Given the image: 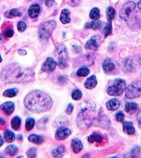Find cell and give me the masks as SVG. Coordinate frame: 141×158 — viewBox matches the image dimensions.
<instances>
[{
    "mask_svg": "<svg viewBox=\"0 0 141 158\" xmlns=\"http://www.w3.org/2000/svg\"><path fill=\"white\" fill-rule=\"evenodd\" d=\"M1 77L7 83H26L34 81L35 72L28 67L18 64H11L3 69Z\"/></svg>",
    "mask_w": 141,
    "mask_h": 158,
    "instance_id": "cell-1",
    "label": "cell"
},
{
    "mask_svg": "<svg viewBox=\"0 0 141 158\" xmlns=\"http://www.w3.org/2000/svg\"><path fill=\"white\" fill-rule=\"evenodd\" d=\"M24 105L33 113L49 111L52 108L53 101L49 94L40 90H34L25 97Z\"/></svg>",
    "mask_w": 141,
    "mask_h": 158,
    "instance_id": "cell-2",
    "label": "cell"
},
{
    "mask_svg": "<svg viewBox=\"0 0 141 158\" xmlns=\"http://www.w3.org/2000/svg\"><path fill=\"white\" fill-rule=\"evenodd\" d=\"M94 112L92 108H86L83 109L78 117V125L80 128L87 127L91 121L94 118Z\"/></svg>",
    "mask_w": 141,
    "mask_h": 158,
    "instance_id": "cell-3",
    "label": "cell"
},
{
    "mask_svg": "<svg viewBox=\"0 0 141 158\" xmlns=\"http://www.w3.org/2000/svg\"><path fill=\"white\" fill-rule=\"evenodd\" d=\"M55 22L53 21V20L47 21L44 23L39 31V35H40V38L43 39V40H47L51 35L53 30L55 29Z\"/></svg>",
    "mask_w": 141,
    "mask_h": 158,
    "instance_id": "cell-4",
    "label": "cell"
},
{
    "mask_svg": "<svg viewBox=\"0 0 141 158\" xmlns=\"http://www.w3.org/2000/svg\"><path fill=\"white\" fill-rule=\"evenodd\" d=\"M126 87V82L123 79H116L114 84L110 86L107 90V93L111 96H120L123 94Z\"/></svg>",
    "mask_w": 141,
    "mask_h": 158,
    "instance_id": "cell-5",
    "label": "cell"
},
{
    "mask_svg": "<svg viewBox=\"0 0 141 158\" xmlns=\"http://www.w3.org/2000/svg\"><path fill=\"white\" fill-rule=\"evenodd\" d=\"M141 96V81L132 83L127 87L125 91V96L127 98H135Z\"/></svg>",
    "mask_w": 141,
    "mask_h": 158,
    "instance_id": "cell-6",
    "label": "cell"
},
{
    "mask_svg": "<svg viewBox=\"0 0 141 158\" xmlns=\"http://www.w3.org/2000/svg\"><path fill=\"white\" fill-rule=\"evenodd\" d=\"M57 54L58 56L59 67L64 68L67 67V61L68 59V53L66 47L62 44L59 45L57 48Z\"/></svg>",
    "mask_w": 141,
    "mask_h": 158,
    "instance_id": "cell-7",
    "label": "cell"
},
{
    "mask_svg": "<svg viewBox=\"0 0 141 158\" xmlns=\"http://www.w3.org/2000/svg\"><path fill=\"white\" fill-rule=\"evenodd\" d=\"M136 5L132 1H128L123 5L120 11V17L122 20L127 21L130 18L131 13L135 9Z\"/></svg>",
    "mask_w": 141,
    "mask_h": 158,
    "instance_id": "cell-8",
    "label": "cell"
},
{
    "mask_svg": "<svg viewBox=\"0 0 141 158\" xmlns=\"http://www.w3.org/2000/svg\"><path fill=\"white\" fill-rule=\"evenodd\" d=\"M71 133V130L67 127H59L56 132L55 138L57 140H63V139H67L68 137H69Z\"/></svg>",
    "mask_w": 141,
    "mask_h": 158,
    "instance_id": "cell-9",
    "label": "cell"
},
{
    "mask_svg": "<svg viewBox=\"0 0 141 158\" xmlns=\"http://www.w3.org/2000/svg\"><path fill=\"white\" fill-rule=\"evenodd\" d=\"M100 42V35H94L92 38L88 40L86 42L85 47L86 49H91V50H96L98 49L99 43Z\"/></svg>",
    "mask_w": 141,
    "mask_h": 158,
    "instance_id": "cell-10",
    "label": "cell"
},
{
    "mask_svg": "<svg viewBox=\"0 0 141 158\" xmlns=\"http://www.w3.org/2000/svg\"><path fill=\"white\" fill-rule=\"evenodd\" d=\"M56 66H57V62L51 58H48L42 65V69L44 72H51L55 69Z\"/></svg>",
    "mask_w": 141,
    "mask_h": 158,
    "instance_id": "cell-11",
    "label": "cell"
},
{
    "mask_svg": "<svg viewBox=\"0 0 141 158\" xmlns=\"http://www.w3.org/2000/svg\"><path fill=\"white\" fill-rule=\"evenodd\" d=\"M1 110L4 112L6 115H11L14 112L15 110V105L13 102L8 101L4 103V104L1 105Z\"/></svg>",
    "mask_w": 141,
    "mask_h": 158,
    "instance_id": "cell-12",
    "label": "cell"
},
{
    "mask_svg": "<svg viewBox=\"0 0 141 158\" xmlns=\"http://www.w3.org/2000/svg\"><path fill=\"white\" fill-rule=\"evenodd\" d=\"M120 105V101L118 98H112L107 103V108L108 110L114 111L118 109Z\"/></svg>",
    "mask_w": 141,
    "mask_h": 158,
    "instance_id": "cell-13",
    "label": "cell"
},
{
    "mask_svg": "<svg viewBox=\"0 0 141 158\" xmlns=\"http://www.w3.org/2000/svg\"><path fill=\"white\" fill-rule=\"evenodd\" d=\"M40 7L39 5L37 4H33L31 5L28 8V15L30 18H35L38 16L39 13H40Z\"/></svg>",
    "mask_w": 141,
    "mask_h": 158,
    "instance_id": "cell-14",
    "label": "cell"
},
{
    "mask_svg": "<svg viewBox=\"0 0 141 158\" xmlns=\"http://www.w3.org/2000/svg\"><path fill=\"white\" fill-rule=\"evenodd\" d=\"M123 130L125 133L129 134V135H133L135 132V128H134L133 123L130 121L124 122Z\"/></svg>",
    "mask_w": 141,
    "mask_h": 158,
    "instance_id": "cell-15",
    "label": "cell"
},
{
    "mask_svg": "<svg viewBox=\"0 0 141 158\" xmlns=\"http://www.w3.org/2000/svg\"><path fill=\"white\" fill-rule=\"evenodd\" d=\"M71 146H72L73 151L75 153H78L80 151H82L83 146L82 142L79 139H74L71 142Z\"/></svg>",
    "mask_w": 141,
    "mask_h": 158,
    "instance_id": "cell-16",
    "label": "cell"
},
{
    "mask_svg": "<svg viewBox=\"0 0 141 158\" xmlns=\"http://www.w3.org/2000/svg\"><path fill=\"white\" fill-rule=\"evenodd\" d=\"M103 67L106 72H110L115 69V64L110 59H106L103 62Z\"/></svg>",
    "mask_w": 141,
    "mask_h": 158,
    "instance_id": "cell-17",
    "label": "cell"
},
{
    "mask_svg": "<svg viewBox=\"0 0 141 158\" xmlns=\"http://www.w3.org/2000/svg\"><path fill=\"white\" fill-rule=\"evenodd\" d=\"M97 85V80L95 76H91L86 80L85 84H84V87L86 88V89H93Z\"/></svg>",
    "mask_w": 141,
    "mask_h": 158,
    "instance_id": "cell-18",
    "label": "cell"
},
{
    "mask_svg": "<svg viewBox=\"0 0 141 158\" xmlns=\"http://www.w3.org/2000/svg\"><path fill=\"white\" fill-rule=\"evenodd\" d=\"M138 104L134 102L127 103L125 105V111L129 114H134L138 110Z\"/></svg>",
    "mask_w": 141,
    "mask_h": 158,
    "instance_id": "cell-19",
    "label": "cell"
},
{
    "mask_svg": "<svg viewBox=\"0 0 141 158\" xmlns=\"http://www.w3.org/2000/svg\"><path fill=\"white\" fill-rule=\"evenodd\" d=\"M88 141H89V142L91 144L95 143V142H96L97 144H100L101 143L102 141H103V137H102V136L100 135V134L98 133H93L91 135H90L89 137V138H88Z\"/></svg>",
    "mask_w": 141,
    "mask_h": 158,
    "instance_id": "cell-20",
    "label": "cell"
},
{
    "mask_svg": "<svg viewBox=\"0 0 141 158\" xmlns=\"http://www.w3.org/2000/svg\"><path fill=\"white\" fill-rule=\"evenodd\" d=\"M69 13H69V11L67 9L62 10L60 15V21L62 22V23L68 24L70 22L71 19L69 16Z\"/></svg>",
    "mask_w": 141,
    "mask_h": 158,
    "instance_id": "cell-21",
    "label": "cell"
},
{
    "mask_svg": "<svg viewBox=\"0 0 141 158\" xmlns=\"http://www.w3.org/2000/svg\"><path fill=\"white\" fill-rule=\"evenodd\" d=\"M64 151H65V148L63 146H60L52 151V155L55 157H62L64 153Z\"/></svg>",
    "mask_w": 141,
    "mask_h": 158,
    "instance_id": "cell-22",
    "label": "cell"
},
{
    "mask_svg": "<svg viewBox=\"0 0 141 158\" xmlns=\"http://www.w3.org/2000/svg\"><path fill=\"white\" fill-rule=\"evenodd\" d=\"M4 139L8 143H11L15 139V135L13 132L10 130H6L4 132Z\"/></svg>",
    "mask_w": 141,
    "mask_h": 158,
    "instance_id": "cell-23",
    "label": "cell"
},
{
    "mask_svg": "<svg viewBox=\"0 0 141 158\" xmlns=\"http://www.w3.org/2000/svg\"><path fill=\"white\" fill-rule=\"evenodd\" d=\"M11 125L13 130H19V128H20V125H21V119L18 116L15 117L14 118L12 119Z\"/></svg>",
    "mask_w": 141,
    "mask_h": 158,
    "instance_id": "cell-24",
    "label": "cell"
},
{
    "mask_svg": "<svg viewBox=\"0 0 141 158\" xmlns=\"http://www.w3.org/2000/svg\"><path fill=\"white\" fill-rule=\"evenodd\" d=\"M22 13L19 11L18 9H11L6 12V13H5V16L8 18H12L13 17H20Z\"/></svg>",
    "mask_w": 141,
    "mask_h": 158,
    "instance_id": "cell-25",
    "label": "cell"
},
{
    "mask_svg": "<svg viewBox=\"0 0 141 158\" xmlns=\"http://www.w3.org/2000/svg\"><path fill=\"white\" fill-rule=\"evenodd\" d=\"M28 140H29L30 142H33V143L37 144H42L44 141L43 139L42 138V137L37 135H30L29 137H28Z\"/></svg>",
    "mask_w": 141,
    "mask_h": 158,
    "instance_id": "cell-26",
    "label": "cell"
},
{
    "mask_svg": "<svg viewBox=\"0 0 141 158\" xmlns=\"http://www.w3.org/2000/svg\"><path fill=\"white\" fill-rule=\"evenodd\" d=\"M102 22L100 21H96V22H91L87 23L85 25V28H92V29H98L101 26Z\"/></svg>",
    "mask_w": 141,
    "mask_h": 158,
    "instance_id": "cell-27",
    "label": "cell"
},
{
    "mask_svg": "<svg viewBox=\"0 0 141 158\" xmlns=\"http://www.w3.org/2000/svg\"><path fill=\"white\" fill-rule=\"evenodd\" d=\"M6 152L7 153L8 155H10L13 156L18 153V147L15 146V145H10V146H8L6 147Z\"/></svg>",
    "mask_w": 141,
    "mask_h": 158,
    "instance_id": "cell-28",
    "label": "cell"
},
{
    "mask_svg": "<svg viewBox=\"0 0 141 158\" xmlns=\"http://www.w3.org/2000/svg\"><path fill=\"white\" fill-rule=\"evenodd\" d=\"M18 92V90L16 89V88H13V89H8L7 90H6L4 92V96L6 97H14L17 95Z\"/></svg>",
    "mask_w": 141,
    "mask_h": 158,
    "instance_id": "cell-29",
    "label": "cell"
},
{
    "mask_svg": "<svg viewBox=\"0 0 141 158\" xmlns=\"http://www.w3.org/2000/svg\"><path fill=\"white\" fill-rule=\"evenodd\" d=\"M90 18L93 20H97L100 18V11L98 8H94L90 12Z\"/></svg>",
    "mask_w": 141,
    "mask_h": 158,
    "instance_id": "cell-30",
    "label": "cell"
},
{
    "mask_svg": "<svg viewBox=\"0 0 141 158\" xmlns=\"http://www.w3.org/2000/svg\"><path fill=\"white\" fill-rule=\"evenodd\" d=\"M107 15L109 21H111V20L114 19L115 15V11L114 8L111 6L108 7L107 9Z\"/></svg>",
    "mask_w": 141,
    "mask_h": 158,
    "instance_id": "cell-31",
    "label": "cell"
},
{
    "mask_svg": "<svg viewBox=\"0 0 141 158\" xmlns=\"http://www.w3.org/2000/svg\"><path fill=\"white\" fill-rule=\"evenodd\" d=\"M35 125V120L32 118H28L26 121V129L28 131H30L33 128Z\"/></svg>",
    "mask_w": 141,
    "mask_h": 158,
    "instance_id": "cell-32",
    "label": "cell"
},
{
    "mask_svg": "<svg viewBox=\"0 0 141 158\" xmlns=\"http://www.w3.org/2000/svg\"><path fill=\"white\" fill-rule=\"evenodd\" d=\"M89 69L87 67H82L78 69L77 72V75L79 76H86L89 75Z\"/></svg>",
    "mask_w": 141,
    "mask_h": 158,
    "instance_id": "cell-33",
    "label": "cell"
},
{
    "mask_svg": "<svg viewBox=\"0 0 141 158\" xmlns=\"http://www.w3.org/2000/svg\"><path fill=\"white\" fill-rule=\"evenodd\" d=\"M72 98L74 100H80L81 98H82V92H81L80 90L76 89L74 90V92H72Z\"/></svg>",
    "mask_w": 141,
    "mask_h": 158,
    "instance_id": "cell-34",
    "label": "cell"
},
{
    "mask_svg": "<svg viewBox=\"0 0 141 158\" xmlns=\"http://www.w3.org/2000/svg\"><path fill=\"white\" fill-rule=\"evenodd\" d=\"M47 121H48V118H43L42 119L39 121V122L37 123V128H38L40 130H43V129L45 128L46 124L47 123Z\"/></svg>",
    "mask_w": 141,
    "mask_h": 158,
    "instance_id": "cell-35",
    "label": "cell"
},
{
    "mask_svg": "<svg viewBox=\"0 0 141 158\" xmlns=\"http://www.w3.org/2000/svg\"><path fill=\"white\" fill-rule=\"evenodd\" d=\"M112 31V27H111V21H109V22L107 26L104 28V33L105 34V37L108 36L109 35H110Z\"/></svg>",
    "mask_w": 141,
    "mask_h": 158,
    "instance_id": "cell-36",
    "label": "cell"
},
{
    "mask_svg": "<svg viewBox=\"0 0 141 158\" xmlns=\"http://www.w3.org/2000/svg\"><path fill=\"white\" fill-rule=\"evenodd\" d=\"M36 154L37 151L35 149H30L26 153L27 156L29 157H36Z\"/></svg>",
    "mask_w": 141,
    "mask_h": 158,
    "instance_id": "cell-37",
    "label": "cell"
},
{
    "mask_svg": "<svg viewBox=\"0 0 141 158\" xmlns=\"http://www.w3.org/2000/svg\"><path fill=\"white\" fill-rule=\"evenodd\" d=\"M18 28L19 31H20V32L24 31L26 28V24L24 22H22V21L19 22V23L18 24Z\"/></svg>",
    "mask_w": 141,
    "mask_h": 158,
    "instance_id": "cell-38",
    "label": "cell"
},
{
    "mask_svg": "<svg viewBox=\"0 0 141 158\" xmlns=\"http://www.w3.org/2000/svg\"><path fill=\"white\" fill-rule=\"evenodd\" d=\"M115 118H116L117 121L118 122H123L124 119H125V115L122 113V112H119L116 114V116H115Z\"/></svg>",
    "mask_w": 141,
    "mask_h": 158,
    "instance_id": "cell-39",
    "label": "cell"
},
{
    "mask_svg": "<svg viewBox=\"0 0 141 158\" xmlns=\"http://www.w3.org/2000/svg\"><path fill=\"white\" fill-rule=\"evenodd\" d=\"M68 3L72 6H78V4L80 3V0H67Z\"/></svg>",
    "mask_w": 141,
    "mask_h": 158,
    "instance_id": "cell-40",
    "label": "cell"
},
{
    "mask_svg": "<svg viewBox=\"0 0 141 158\" xmlns=\"http://www.w3.org/2000/svg\"><path fill=\"white\" fill-rule=\"evenodd\" d=\"M13 34H14V32L11 29H7L5 31V36H6V38H11V37L13 36Z\"/></svg>",
    "mask_w": 141,
    "mask_h": 158,
    "instance_id": "cell-41",
    "label": "cell"
},
{
    "mask_svg": "<svg viewBox=\"0 0 141 158\" xmlns=\"http://www.w3.org/2000/svg\"><path fill=\"white\" fill-rule=\"evenodd\" d=\"M73 110H74V106H73V105L69 104L68 105L67 109H66V113H67L68 115H70V114L72 113Z\"/></svg>",
    "mask_w": 141,
    "mask_h": 158,
    "instance_id": "cell-42",
    "label": "cell"
},
{
    "mask_svg": "<svg viewBox=\"0 0 141 158\" xmlns=\"http://www.w3.org/2000/svg\"><path fill=\"white\" fill-rule=\"evenodd\" d=\"M54 3V0H45V4L47 6L50 7Z\"/></svg>",
    "mask_w": 141,
    "mask_h": 158,
    "instance_id": "cell-43",
    "label": "cell"
},
{
    "mask_svg": "<svg viewBox=\"0 0 141 158\" xmlns=\"http://www.w3.org/2000/svg\"><path fill=\"white\" fill-rule=\"evenodd\" d=\"M5 123H6L4 119H2L1 118H0V128H3V127L4 126Z\"/></svg>",
    "mask_w": 141,
    "mask_h": 158,
    "instance_id": "cell-44",
    "label": "cell"
},
{
    "mask_svg": "<svg viewBox=\"0 0 141 158\" xmlns=\"http://www.w3.org/2000/svg\"><path fill=\"white\" fill-rule=\"evenodd\" d=\"M18 53H19V54H20V55H22V56H24L26 54V52L25 50H24V49H20V50H19Z\"/></svg>",
    "mask_w": 141,
    "mask_h": 158,
    "instance_id": "cell-45",
    "label": "cell"
},
{
    "mask_svg": "<svg viewBox=\"0 0 141 158\" xmlns=\"http://www.w3.org/2000/svg\"><path fill=\"white\" fill-rule=\"evenodd\" d=\"M137 119L138 121V122L140 123H141V110L139 111V113H138L137 115Z\"/></svg>",
    "mask_w": 141,
    "mask_h": 158,
    "instance_id": "cell-46",
    "label": "cell"
},
{
    "mask_svg": "<svg viewBox=\"0 0 141 158\" xmlns=\"http://www.w3.org/2000/svg\"><path fill=\"white\" fill-rule=\"evenodd\" d=\"M3 144H4V140H3V138L1 137V136L0 135V146H1L3 145Z\"/></svg>",
    "mask_w": 141,
    "mask_h": 158,
    "instance_id": "cell-47",
    "label": "cell"
},
{
    "mask_svg": "<svg viewBox=\"0 0 141 158\" xmlns=\"http://www.w3.org/2000/svg\"><path fill=\"white\" fill-rule=\"evenodd\" d=\"M138 8L141 10V1H140L138 2Z\"/></svg>",
    "mask_w": 141,
    "mask_h": 158,
    "instance_id": "cell-48",
    "label": "cell"
},
{
    "mask_svg": "<svg viewBox=\"0 0 141 158\" xmlns=\"http://www.w3.org/2000/svg\"><path fill=\"white\" fill-rule=\"evenodd\" d=\"M18 139H21V140H22V135H19L18 136Z\"/></svg>",
    "mask_w": 141,
    "mask_h": 158,
    "instance_id": "cell-49",
    "label": "cell"
},
{
    "mask_svg": "<svg viewBox=\"0 0 141 158\" xmlns=\"http://www.w3.org/2000/svg\"><path fill=\"white\" fill-rule=\"evenodd\" d=\"M2 39V37H1V34L0 33V40H1Z\"/></svg>",
    "mask_w": 141,
    "mask_h": 158,
    "instance_id": "cell-50",
    "label": "cell"
},
{
    "mask_svg": "<svg viewBox=\"0 0 141 158\" xmlns=\"http://www.w3.org/2000/svg\"><path fill=\"white\" fill-rule=\"evenodd\" d=\"M1 60H2V59H1V56H0V62H1Z\"/></svg>",
    "mask_w": 141,
    "mask_h": 158,
    "instance_id": "cell-51",
    "label": "cell"
}]
</instances>
